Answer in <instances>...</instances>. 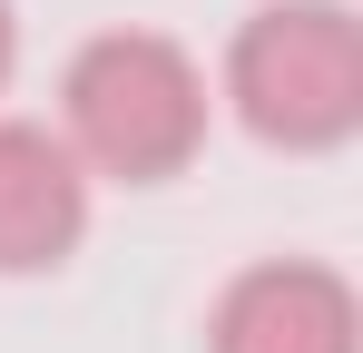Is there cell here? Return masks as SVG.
Returning a JSON list of instances; mask_svg holds the SVG:
<instances>
[{
    "label": "cell",
    "mask_w": 363,
    "mask_h": 353,
    "mask_svg": "<svg viewBox=\"0 0 363 353\" xmlns=\"http://www.w3.org/2000/svg\"><path fill=\"white\" fill-rule=\"evenodd\" d=\"M226 99L265 147H344L363 128V20L344 0H265L226 50Z\"/></svg>",
    "instance_id": "cell-2"
},
{
    "label": "cell",
    "mask_w": 363,
    "mask_h": 353,
    "mask_svg": "<svg viewBox=\"0 0 363 353\" xmlns=\"http://www.w3.org/2000/svg\"><path fill=\"white\" fill-rule=\"evenodd\" d=\"M206 353H363V304L314 255H255L216 294Z\"/></svg>",
    "instance_id": "cell-3"
},
{
    "label": "cell",
    "mask_w": 363,
    "mask_h": 353,
    "mask_svg": "<svg viewBox=\"0 0 363 353\" xmlns=\"http://www.w3.org/2000/svg\"><path fill=\"white\" fill-rule=\"evenodd\" d=\"M10 59H20V20H10V0H0V79H10Z\"/></svg>",
    "instance_id": "cell-5"
},
{
    "label": "cell",
    "mask_w": 363,
    "mask_h": 353,
    "mask_svg": "<svg viewBox=\"0 0 363 353\" xmlns=\"http://www.w3.org/2000/svg\"><path fill=\"white\" fill-rule=\"evenodd\" d=\"M89 235V167L60 128L0 118V275H60Z\"/></svg>",
    "instance_id": "cell-4"
},
{
    "label": "cell",
    "mask_w": 363,
    "mask_h": 353,
    "mask_svg": "<svg viewBox=\"0 0 363 353\" xmlns=\"http://www.w3.org/2000/svg\"><path fill=\"white\" fill-rule=\"evenodd\" d=\"M60 138L89 176L157 186L206 147V69L167 30H99L60 79Z\"/></svg>",
    "instance_id": "cell-1"
}]
</instances>
